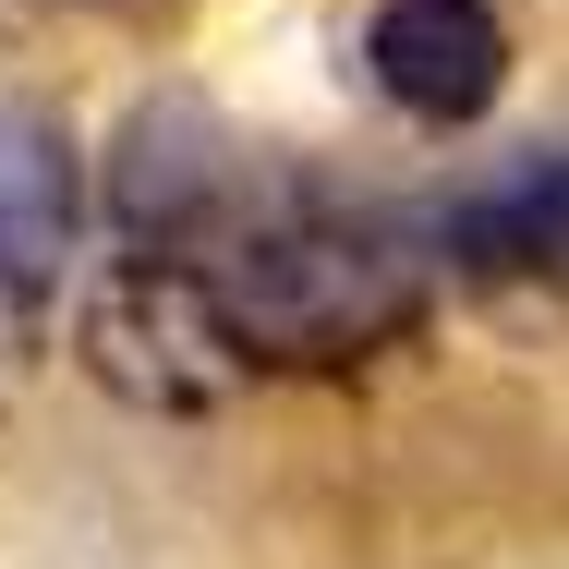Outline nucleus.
<instances>
[{
    "label": "nucleus",
    "mask_w": 569,
    "mask_h": 569,
    "mask_svg": "<svg viewBox=\"0 0 569 569\" xmlns=\"http://www.w3.org/2000/svg\"><path fill=\"white\" fill-rule=\"evenodd\" d=\"M86 376L133 412H219L254 376V351L230 328L219 279L182 254H121L86 279Z\"/></svg>",
    "instance_id": "f03ea898"
},
{
    "label": "nucleus",
    "mask_w": 569,
    "mask_h": 569,
    "mask_svg": "<svg viewBox=\"0 0 569 569\" xmlns=\"http://www.w3.org/2000/svg\"><path fill=\"white\" fill-rule=\"evenodd\" d=\"M363 61H376V86H388L400 110L472 121L497 98V73H509V37H497L485 0H388L376 37H363Z\"/></svg>",
    "instance_id": "7ed1b4c3"
},
{
    "label": "nucleus",
    "mask_w": 569,
    "mask_h": 569,
    "mask_svg": "<svg viewBox=\"0 0 569 569\" xmlns=\"http://www.w3.org/2000/svg\"><path fill=\"white\" fill-rule=\"evenodd\" d=\"M449 242L485 279H569V158H533L521 182H497L485 207H460Z\"/></svg>",
    "instance_id": "20e7f679"
},
{
    "label": "nucleus",
    "mask_w": 569,
    "mask_h": 569,
    "mask_svg": "<svg viewBox=\"0 0 569 569\" xmlns=\"http://www.w3.org/2000/svg\"><path fill=\"white\" fill-rule=\"evenodd\" d=\"M61 242H73V170H61V146L37 121H0V279L37 291L61 267Z\"/></svg>",
    "instance_id": "39448f33"
},
{
    "label": "nucleus",
    "mask_w": 569,
    "mask_h": 569,
    "mask_svg": "<svg viewBox=\"0 0 569 569\" xmlns=\"http://www.w3.org/2000/svg\"><path fill=\"white\" fill-rule=\"evenodd\" d=\"M230 328L254 363H351V351L400 340L425 316V254L400 219H351V207H291V219L242 230L230 267H207Z\"/></svg>",
    "instance_id": "f257e3e1"
}]
</instances>
